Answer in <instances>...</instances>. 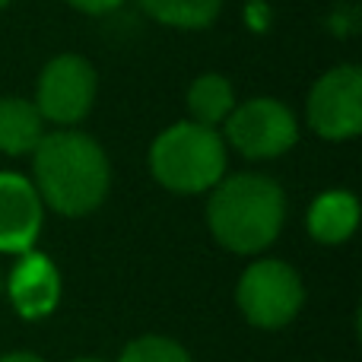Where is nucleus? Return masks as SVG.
I'll return each mask as SVG.
<instances>
[{
	"instance_id": "1",
	"label": "nucleus",
	"mask_w": 362,
	"mask_h": 362,
	"mask_svg": "<svg viewBox=\"0 0 362 362\" xmlns=\"http://www.w3.org/2000/svg\"><path fill=\"white\" fill-rule=\"evenodd\" d=\"M32 185L45 206L61 216L99 210L112 187V165L99 140L76 127H57L32 153Z\"/></svg>"
},
{
	"instance_id": "2",
	"label": "nucleus",
	"mask_w": 362,
	"mask_h": 362,
	"mask_svg": "<svg viewBox=\"0 0 362 362\" xmlns=\"http://www.w3.org/2000/svg\"><path fill=\"white\" fill-rule=\"evenodd\" d=\"M283 223H286V194L267 175L235 172L210 191L206 226L213 238L235 255H257L270 248Z\"/></svg>"
},
{
	"instance_id": "3",
	"label": "nucleus",
	"mask_w": 362,
	"mask_h": 362,
	"mask_svg": "<svg viewBox=\"0 0 362 362\" xmlns=\"http://www.w3.org/2000/svg\"><path fill=\"white\" fill-rule=\"evenodd\" d=\"M229 146L223 134L178 121L165 127L150 146V172L172 194H204L226 178Z\"/></svg>"
},
{
	"instance_id": "4",
	"label": "nucleus",
	"mask_w": 362,
	"mask_h": 362,
	"mask_svg": "<svg viewBox=\"0 0 362 362\" xmlns=\"http://www.w3.org/2000/svg\"><path fill=\"white\" fill-rule=\"evenodd\" d=\"M223 140L245 159H276L299 144V121L274 95L235 102L223 121Z\"/></svg>"
},
{
	"instance_id": "5",
	"label": "nucleus",
	"mask_w": 362,
	"mask_h": 362,
	"mask_svg": "<svg viewBox=\"0 0 362 362\" xmlns=\"http://www.w3.org/2000/svg\"><path fill=\"white\" fill-rule=\"evenodd\" d=\"M235 299L251 325L274 331V327H286L299 315L305 289H302V276L286 261L264 257L242 274Z\"/></svg>"
},
{
	"instance_id": "6",
	"label": "nucleus",
	"mask_w": 362,
	"mask_h": 362,
	"mask_svg": "<svg viewBox=\"0 0 362 362\" xmlns=\"http://www.w3.org/2000/svg\"><path fill=\"white\" fill-rule=\"evenodd\" d=\"M99 74L83 54H57L45 64L35 86V108L45 124L74 127L93 112Z\"/></svg>"
},
{
	"instance_id": "7",
	"label": "nucleus",
	"mask_w": 362,
	"mask_h": 362,
	"mask_svg": "<svg viewBox=\"0 0 362 362\" xmlns=\"http://www.w3.org/2000/svg\"><path fill=\"white\" fill-rule=\"evenodd\" d=\"M305 118L321 140H353L362 131V70L337 64L318 76L305 102Z\"/></svg>"
},
{
	"instance_id": "8",
	"label": "nucleus",
	"mask_w": 362,
	"mask_h": 362,
	"mask_svg": "<svg viewBox=\"0 0 362 362\" xmlns=\"http://www.w3.org/2000/svg\"><path fill=\"white\" fill-rule=\"evenodd\" d=\"M45 223V204L35 185L19 172H0V255L35 248Z\"/></svg>"
},
{
	"instance_id": "9",
	"label": "nucleus",
	"mask_w": 362,
	"mask_h": 362,
	"mask_svg": "<svg viewBox=\"0 0 362 362\" xmlns=\"http://www.w3.org/2000/svg\"><path fill=\"white\" fill-rule=\"evenodd\" d=\"M4 289L23 318L38 321L48 318L61 302V274L51 264V257L38 255V251H25L6 274Z\"/></svg>"
},
{
	"instance_id": "10",
	"label": "nucleus",
	"mask_w": 362,
	"mask_h": 362,
	"mask_svg": "<svg viewBox=\"0 0 362 362\" xmlns=\"http://www.w3.org/2000/svg\"><path fill=\"white\" fill-rule=\"evenodd\" d=\"M45 118L38 115L35 102L23 95L0 99V153L6 156H32L45 140Z\"/></svg>"
},
{
	"instance_id": "11",
	"label": "nucleus",
	"mask_w": 362,
	"mask_h": 362,
	"mask_svg": "<svg viewBox=\"0 0 362 362\" xmlns=\"http://www.w3.org/2000/svg\"><path fill=\"white\" fill-rule=\"evenodd\" d=\"M359 226V200L353 191H325L308 206V232L321 245H344Z\"/></svg>"
},
{
	"instance_id": "12",
	"label": "nucleus",
	"mask_w": 362,
	"mask_h": 362,
	"mask_svg": "<svg viewBox=\"0 0 362 362\" xmlns=\"http://www.w3.org/2000/svg\"><path fill=\"white\" fill-rule=\"evenodd\" d=\"M235 108V86L223 74H200L187 86V115L194 124L219 131Z\"/></svg>"
},
{
	"instance_id": "13",
	"label": "nucleus",
	"mask_w": 362,
	"mask_h": 362,
	"mask_svg": "<svg viewBox=\"0 0 362 362\" xmlns=\"http://www.w3.org/2000/svg\"><path fill=\"white\" fill-rule=\"evenodd\" d=\"M137 4L150 19L185 32L206 29L223 13V0H137Z\"/></svg>"
},
{
	"instance_id": "14",
	"label": "nucleus",
	"mask_w": 362,
	"mask_h": 362,
	"mask_svg": "<svg viewBox=\"0 0 362 362\" xmlns=\"http://www.w3.org/2000/svg\"><path fill=\"white\" fill-rule=\"evenodd\" d=\"M118 362H191V356L185 353V346H178L169 337H137L124 346V353L118 356Z\"/></svg>"
},
{
	"instance_id": "15",
	"label": "nucleus",
	"mask_w": 362,
	"mask_h": 362,
	"mask_svg": "<svg viewBox=\"0 0 362 362\" xmlns=\"http://www.w3.org/2000/svg\"><path fill=\"white\" fill-rule=\"evenodd\" d=\"M74 10L86 13V16H105V13H115L127 4V0H67Z\"/></svg>"
},
{
	"instance_id": "16",
	"label": "nucleus",
	"mask_w": 362,
	"mask_h": 362,
	"mask_svg": "<svg viewBox=\"0 0 362 362\" xmlns=\"http://www.w3.org/2000/svg\"><path fill=\"white\" fill-rule=\"evenodd\" d=\"M0 362H45V359L35 356V353H6V356H0Z\"/></svg>"
},
{
	"instance_id": "17",
	"label": "nucleus",
	"mask_w": 362,
	"mask_h": 362,
	"mask_svg": "<svg viewBox=\"0 0 362 362\" xmlns=\"http://www.w3.org/2000/svg\"><path fill=\"white\" fill-rule=\"evenodd\" d=\"M74 362H105V359H95V356H83V359H74Z\"/></svg>"
},
{
	"instance_id": "18",
	"label": "nucleus",
	"mask_w": 362,
	"mask_h": 362,
	"mask_svg": "<svg viewBox=\"0 0 362 362\" xmlns=\"http://www.w3.org/2000/svg\"><path fill=\"white\" fill-rule=\"evenodd\" d=\"M4 283H6V276H4V270H0V293H4Z\"/></svg>"
},
{
	"instance_id": "19",
	"label": "nucleus",
	"mask_w": 362,
	"mask_h": 362,
	"mask_svg": "<svg viewBox=\"0 0 362 362\" xmlns=\"http://www.w3.org/2000/svg\"><path fill=\"white\" fill-rule=\"evenodd\" d=\"M6 4H10V0H0V10H4V6H6Z\"/></svg>"
}]
</instances>
